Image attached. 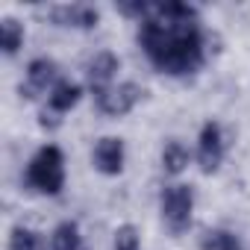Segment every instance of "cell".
<instances>
[{
    "mask_svg": "<svg viewBox=\"0 0 250 250\" xmlns=\"http://www.w3.org/2000/svg\"><path fill=\"white\" fill-rule=\"evenodd\" d=\"M139 44L147 59L171 77L194 74L203 65V33L188 3H156L139 24Z\"/></svg>",
    "mask_w": 250,
    "mask_h": 250,
    "instance_id": "6da1fadb",
    "label": "cell"
},
{
    "mask_svg": "<svg viewBox=\"0 0 250 250\" xmlns=\"http://www.w3.org/2000/svg\"><path fill=\"white\" fill-rule=\"evenodd\" d=\"M27 183L30 188L42 194H59L65 186V156L56 145H44L27 165Z\"/></svg>",
    "mask_w": 250,
    "mask_h": 250,
    "instance_id": "7a4b0ae2",
    "label": "cell"
},
{
    "mask_svg": "<svg viewBox=\"0 0 250 250\" xmlns=\"http://www.w3.org/2000/svg\"><path fill=\"white\" fill-rule=\"evenodd\" d=\"M159 209H162L165 227L174 235L186 232L188 224H191V209H194V191H191V186H183V183L165 186V191L159 197Z\"/></svg>",
    "mask_w": 250,
    "mask_h": 250,
    "instance_id": "3957f363",
    "label": "cell"
},
{
    "mask_svg": "<svg viewBox=\"0 0 250 250\" xmlns=\"http://www.w3.org/2000/svg\"><path fill=\"white\" fill-rule=\"evenodd\" d=\"M142 100V88L136 83H121V85H109L94 91V106L109 115V118H121L136 109V103Z\"/></svg>",
    "mask_w": 250,
    "mask_h": 250,
    "instance_id": "277c9868",
    "label": "cell"
},
{
    "mask_svg": "<svg viewBox=\"0 0 250 250\" xmlns=\"http://www.w3.org/2000/svg\"><path fill=\"white\" fill-rule=\"evenodd\" d=\"M197 162L203 174H215L224 162V133L215 121L203 124L200 139H197Z\"/></svg>",
    "mask_w": 250,
    "mask_h": 250,
    "instance_id": "5b68a950",
    "label": "cell"
},
{
    "mask_svg": "<svg viewBox=\"0 0 250 250\" xmlns=\"http://www.w3.org/2000/svg\"><path fill=\"white\" fill-rule=\"evenodd\" d=\"M91 162L100 174L106 177H118L124 171V142L115 139V136H103L97 145H94V153H91Z\"/></svg>",
    "mask_w": 250,
    "mask_h": 250,
    "instance_id": "8992f818",
    "label": "cell"
},
{
    "mask_svg": "<svg viewBox=\"0 0 250 250\" xmlns=\"http://www.w3.org/2000/svg\"><path fill=\"white\" fill-rule=\"evenodd\" d=\"M56 85V62L50 59H33L27 65V85H21V94L24 97H36L42 91H53Z\"/></svg>",
    "mask_w": 250,
    "mask_h": 250,
    "instance_id": "52a82bcc",
    "label": "cell"
},
{
    "mask_svg": "<svg viewBox=\"0 0 250 250\" xmlns=\"http://www.w3.org/2000/svg\"><path fill=\"white\" fill-rule=\"evenodd\" d=\"M118 68H121L118 56H115L112 50H100V53L88 62V68H85V77H88L91 91L109 88V85H112V80H115V74H118Z\"/></svg>",
    "mask_w": 250,
    "mask_h": 250,
    "instance_id": "ba28073f",
    "label": "cell"
},
{
    "mask_svg": "<svg viewBox=\"0 0 250 250\" xmlns=\"http://www.w3.org/2000/svg\"><path fill=\"white\" fill-rule=\"evenodd\" d=\"M53 21L59 27H80V30H91L97 27L100 21V12L94 6H85V3H74V6H56L53 12Z\"/></svg>",
    "mask_w": 250,
    "mask_h": 250,
    "instance_id": "9c48e42d",
    "label": "cell"
},
{
    "mask_svg": "<svg viewBox=\"0 0 250 250\" xmlns=\"http://www.w3.org/2000/svg\"><path fill=\"white\" fill-rule=\"evenodd\" d=\"M80 94H83V88H80L77 83H56L53 91H50V97H47V106H50V112H56V115L71 112V109L80 103Z\"/></svg>",
    "mask_w": 250,
    "mask_h": 250,
    "instance_id": "30bf717a",
    "label": "cell"
},
{
    "mask_svg": "<svg viewBox=\"0 0 250 250\" xmlns=\"http://www.w3.org/2000/svg\"><path fill=\"white\" fill-rule=\"evenodd\" d=\"M188 159H191V153H188V147L180 139L165 142V147H162V168H165V174H171V177L183 174L186 165H188Z\"/></svg>",
    "mask_w": 250,
    "mask_h": 250,
    "instance_id": "8fae6325",
    "label": "cell"
},
{
    "mask_svg": "<svg viewBox=\"0 0 250 250\" xmlns=\"http://www.w3.org/2000/svg\"><path fill=\"white\" fill-rule=\"evenodd\" d=\"M24 44V27L15 18H3L0 21V47L6 56H15Z\"/></svg>",
    "mask_w": 250,
    "mask_h": 250,
    "instance_id": "7c38bea8",
    "label": "cell"
},
{
    "mask_svg": "<svg viewBox=\"0 0 250 250\" xmlns=\"http://www.w3.org/2000/svg\"><path fill=\"white\" fill-rule=\"evenodd\" d=\"M80 244H83L80 227L71 224V221L59 224V227L53 229V235H50V250H80Z\"/></svg>",
    "mask_w": 250,
    "mask_h": 250,
    "instance_id": "4fadbf2b",
    "label": "cell"
},
{
    "mask_svg": "<svg viewBox=\"0 0 250 250\" xmlns=\"http://www.w3.org/2000/svg\"><path fill=\"white\" fill-rule=\"evenodd\" d=\"M200 247L203 250H238L241 241L232 232H227V229H209V232H203Z\"/></svg>",
    "mask_w": 250,
    "mask_h": 250,
    "instance_id": "5bb4252c",
    "label": "cell"
},
{
    "mask_svg": "<svg viewBox=\"0 0 250 250\" xmlns=\"http://www.w3.org/2000/svg\"><path fill=\"white\" fill-rule=\"evenodd\" d=\"M9 250H42V238L27 227H15L9 235Z\"/></svg>",
    "mask_w": 250,
    "mask_h": 250,
    "instance_id": "9a60e30c",
    "label": "cell"
},
{
    "mask_svg": "<svg viewBox=\"0 0 250 250\" xmlns=\"http://www.w3.org/2000/svg\"><path fill=\"white\" fill-rule=\"evenodd\" d=\"M115 250H142V238L133 224H124L115 229Z\"/></svg>",
    "mask_w": 250,
    "mask_h": 250,
    "instance_id": "2e32d148",
    "label": "cell"
},
{
    "mask_svg": "<svg viewBox=\"0 0 250 250\" xmlns=\"http://www.w3.org/2000/svg\"><path fill=\"white\" fill-rule=\"evenodd\" d=\"M238 250H241V247H238Z\"/></svg>",
    "mask_w": 250,
    "mask_h": 250,
    "instance_id": "e0dca14e",
    "label": "cell"
}]
</instances>
